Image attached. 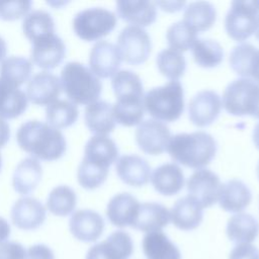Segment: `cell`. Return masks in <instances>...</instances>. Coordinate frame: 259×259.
<instances>
[{
	"label": "cell",
	"mask_w": 259,
	"mask_h": 259,
	"mask_svg": "<svg viewBox=\"0 0 259 259\" xmlns=\"http://www.w3.org/2000/svg\"><path fill=\"white\" fill-rule=\"evenodd\" d=\"M221 186L220 177L205 168L195 170L186 183L188 195L196 199L202 208L210 207L218 201Z\"/></svg>",
	"instance_id": "obj_9"
},
{
	"label": "cell",
	"mask_w": 259,
	"mask_h": 259,
	"mask_svg": "<svg viewBox=\"0 0 259 259\" xmlns=\"http://www.w3.org/2000/svg\"><path fill=\"white\" fill-rule=\"evenodd\" d=\"M156 63L160 73L171 81H178L186 69L184 56L170 48L162 50L157 55Z\"/></svg>",
	"instance_id": "obj_38"
},
{
	"label": "cell",
	"mask_w": 259,
	"mask_h": 259,
	"mask_svg": "<svg viewBox=\"0 0 259 259\" xmlns=\"http://www.w3.org/2000/svg\"><path fill=\"white\" fill-rule=\"evenodd\" d=\"M118 149L116 144L108 136L94 135L86 143L82 160L101 169L109 170L113 162L117 160Z\"/></svg>",
	"instance_id": "obj_18"
},
{
	"label": "cell",
	"mask_w": 259,
	"mask_h": 259,
	"mask_svg": "<svg viewBox=\"0 0 259 259\" xmlns=\"http://www.w3.org/2000/svg\"><path fill=\"white\" fill-rule=\"evenodd\" d=\"M222 105L232 115L259 118V83L249 78L232 81L224 91Z\"/></svg>",
	"instance_id": "obj_5"
},
{
	"label": "cell",
	"mask_w": 259,
	"mask_h": 259,
	"mask_svg": "<svg viewBox=\"0 0 259 259\" xmlns=\"http://www.w3.org/2000/svg\"><path fill=\"white\" fill-rule=\"evenodd\" d=\"M79 116L77 105L67 99H57L46 108L48 123L56 128H64L75 123Z\"/></svg>",
	"instance_id": "obj_34"
},
{
	"label": "cell",
	"mask_w": 259,
	"mask_h": 259,
	"mask_svg": "<svg viewBox=\"0 0 259 259\" xmlns=\"http://www.w3.org/2000/svg\"><path fill=\"white\" fill-rule=\"evenodd\" d=\"M116 12L122 20L140 27L153 24L157 18L155 2L146 0H118Z\"/></svg>",
	"instance_id": "obj_21"
},
{
	"label": "cell",
	"mask_w": 259,
	"mask_h": 259,
	"mask_svg": "<svg viewBox=\"0 0 259 259\" xmlns=\"http://www.w3.org/2000/svg\"><path fill=\"white\" fill-rule=\"evenodd\" d=\"M104 220L93 209H78L69 220V229L74 238L85 243L97 241L104 231Z\"/></svg>",
	"instance_id": "obj_15"
},
{
	"label": "cell",
	"mask_w": 259,
	"mask_h": 259,
	"mask_svg": "<svg viewBox=\"0 0 259 259\" xmlns=\"http://www.w3.org/2000/svg\"><path fill=\"white\" fill-rule=\"evenodd\" d=\"M217 148V142L211 135L198 131L174 135L168 143L167 151L175 162L197 170L212 161Z\"/></svg>",
	"instance_id": "obj_2"
},
{
	"label": "cell",
	"mask_w": 259,
	"mask_h": 259,
	"mask_svg": "<svg viewBox=\"0 0 259 259\" xmlns=\"http://www.w3.org/2000/svg\"><path fill=\"white\" fill-rule=\"evenodd\" d=\"M134 252V243L128 233L118 230L103 241L91 246L85 259H128Z\"/></svg>",
	"instance_id": "obj_12"
},
{
	"label": "cell",
	"mask_w": 259,
	"mask_h": 259,
	"mask_svg": "<svg viewBox=\"0 0 259 259\" xmlns=\"http://www.w3.org/2000/svg\"><path fill=\"white\" fill-rule=\"evenodd\" d=\"M247 78L259 83V49L256 48L252 54L247 70Z\"/></svg>",
	"instance_id": "obj_47"
},
{
	"label": "cell",
	"mask_w": 259,
	"mask_h": 259,
	"mask_svg": "<svg viewBox=\"0 0 259 259\" xmlns=\"http://www.w3.org/2000/svg\"><path fill=\"white\" fill-rule=\"evenodd\" d=\"M24 259H56L54 251L45 244H34L26 252Z\"/></svg>",
	"instance_id": "obj_46"
},
{
	"label": "cell",
	"mask_w": 259,
	"mask_h": 259,
	"mask_svg": "<svg viewBox=\"0 0 259 259\" xmlns=\"http://www.w3.org/2000/svg\"><path fill=\"white\" fill-rule=\"evenodd\" d=\"M253 142L255 147L259 150V122L255 125L254 130H253Z\"/></svg>",
	"instance_id": "obj_52"
},
{
	"label": "cell",
	"mask_w": 259,
	"mask_h": 259,
	"mask_svg": "<svg viewBox=\"0 0 259 259\" xmlns=\"http://www.w3.org/2000/svg\"><path fill=\"white\" fill-rule=\"evenodd\" d=\"M22 30L32 42L40 36L55 32V21L48 11L41 9L32 10L24 16Z\"/></svg>",
	"instance_id": "obj_35"
},
{
	"label": "cell",
	"mask_w": 259,
	"mask_h": 259,
	"mask_svg": "<svg viewBox=\"0 0 259 259\" xmlns=\"http://www.w3.org/2000/svg\"><path fill=\"white\" fill-rule=\"evenodd\" d=\"M255 49L256 47L252 44L242 42L235 46L230 53L229 61L231 68L242 78H247L248 64Z\"/></svg>",
	"instance_id": "obj_42"
},
{
	"label": "cell",
	"mask_w": 259,
	"mask_h": 259,
	"mask_svg": "<svg viewBox=\"0 0 259 259\" xmlns=\"http://www.w3.org/2000/svg\"><path fill=\"white\" fill-rule=\"evenodd\" d=\"M191 51L195 63L202 68H214L224 59L222 46L210 38H197Z\"/></svg>",
	"instance_id": "obj_37"
},
{
	"label": "cell",
	"mask_w": 259,
	"mask_h": 259,
	"mask_svg": "<svg viewBox=\"0 0 259 259\" xmlns=\"http://www.w3.org/2000/svg\"><path fill=\"white\" fill-rule=\"evenodd\" d=\"M10 137V127L5 119L0 117V148H3Z\"/></svg>",
	"instance_id": "obj_49"
},
{
	"label": "cell",
	"mask_w": 259,
	"mask_h": 259,
	"mask_svg": "<svg viewBox=\"0 0 259 259\" xmlns=\"http://www.w3.org/2000/svg\"><path fill=\"white\" fill-rule=\"evenodd\" d=\"M77 204V195L68 185L54 187L47 198V208L55 215L66 217L73 212Z\"/></svg>",
	"instance_id": "obj_36"
},
{
	"label": "cell",
	"mask_w": 259,
	"mask_h": 259,
	"mask_svg": "<svg viewBox=\"0 0 259 259\" xmlns=\"http://www.w3.org/2000/svg\"><path fill=\"white\" fill-rule=\"evenodd\" d=\"M62 88L70 101L75 104L88 105L97 101L102 90L99 78L79 62H68L61 70Z\"/></svg>",
	"instance_id": "obj_3"
},
{
	"label": "cell",
	"mask_w": 259,
	"mask_h": 259,
	"mask_svg": "<svg viewBox=\"0 0 259 259\" xmlns=\"http://www.w3.org/2000/svg\"><path fill=\"white\" fill-rule=\"evenodd\" d=\"M255 36L257 38V40L259 41V15L257 17V21H256V28H255Z\"/></svg>",
	"instance_id": "obj_53"
},
{
	"label": "cell",
	"mask_w": 259,
	"mask_h": 259,
	"mask_svg": "<svg viewBox=\"0 0 259 259\" xmlns=\"http://www.w3.org/2000/svg\"><path fill=\"white\" fill-rule=\"evenodd\" d=\"M144 108L154 119L172 122L184 110V91L179 81L150 89L144 96Z\"/></svg>",
	"instance_id": "obj_4"
},
{
	"label": "cell",
	"mask_w": 259,
	"mask_h": 259,
	"mask_svg": "<svg viewBox=\"0 0 259 259\" xmlns=\"http://www.w3.org/2000/svg\"><path fill=\"white\" fill-rule=\"evenodd\" d=\"M27 96L19 88H12L0 81V117L15 118L27 107Z\"/></svg>",
	"instance_id": "obj_33"
},
{
	"label": "cell",
	"mask_w": 259,
	"mask_h": 259,
	"mask_svg": "<svg viewBox=\"0 0 259 259\" xmlns=\"http://www.w3.org/2000/svg\"><path fill=\"white\" fill-rule=\"evenodd\" d=\"M142 249L147 259H181L179 248L162 231L147 233Z\"/></svg>",
	"instance_id": "obj_29"
},
{
	"label": "cell",
	"mask_w": 259,
	"mask_h": 259,
	"mask_svg": "<svg viewBox=\"0 0 259 259\" xmlns=\"http://www.w3.org/2000/svg\"><path fill=\"white\" fill-rule=\"evenodd\" d=\"M121 56L116 45L107 40L94 44L89 54L90 70L99 78H109L118 72Z\"/></svg>",
	"instance_id": "obj_14"
},
{
	"label": "cell",
	"mask_w": 259,
	"mask_h": 259,
	"mask_svg": "<svg viewBox=\"0 0 259 259\" xmlns=\"http://www.w3.org/2000/svg\"><path fill=\"white\" fill-rule=\"evenodd\" d=\"M115 171L119 179L134 187L146 185L151 177V167L147 160L138 155H123L116 160Z\"/></svg>",
	"instance_id": "obj_20"
},
{
	"label": "cell",
	"mask_w": 259,
	"mask_h": 259,
	"mask_svg": "<svg viewBox=\"0 0 259 259\" xmlns=\"http://www.w3.org/2000/svg\"><path fill=\"white\" fill-rule=\"evenodd\" d=\"M117 48L121 60L130 65L145 63L151 53V38L147 31L140 26L127 25L117 36Z\"/></svg>",
	"instance_id": "obj_8"
},
{
	"label": "cell",
	"mask_w": 259,
	"mask_h": 259,
	"mask_svg": "<svg viewBox=\"0 0 259 259\" xmlns=\"http://www.w3.org/2000/svg\"><path fill=\"white\" fill-rule=\"evenodd\" d=\"M166 38L170 49L181 53L193 47L194 42L197 40V32L181 20L168 27Z\"/></svg>",
	"instance_id": "obj_39"
},
{
	"label": "cell",
	"mask_w": 259,
	"mask_h": 259,
	"mask_svg": "<svg viewBox=\"0 0 259 259\" xmlns=\"http://www.w3.org/2000/svg\"><path fill=\"white\" fill-rule=\"evenodd\" d=\"M86 126L95 135L107 136L115 127L112 105L105 100H97L86 105L84 110Z\"/></svg>",
	"instance_id": "obj_24"
},
{
	"label": "cell",
	"mask_w": 259,
	"mask_h": 259,
	"mask_svg": "<svg viewBox=\"0 0 259 259\" xmlns=\"http://www.w3.org/2000/svg\"><path fill=\"white\" fill-rule=\"evenodd\" d=\"M111 87L116 101L144 100L141 78L130 70H120L112 76Z\"/></svg>",
	"instance_id": "obj_30"
},
{
	"label": "cell",
	"mask_w": 259,
	"mask_h": 259,
	"mask_svg": "<svg viewBox=\"0 0 259 259\" xmlns=\"http://www.w3.org/2000/svg\"><path fill=\"white\" fill-rule=\"evenodd\" d=\"M10 226L8 224V222L0 217V243L6 241L9 236H10Z\"/></svg>",
	"instance_id": "obj_50"
},
{
	"label": "cell",
	"mask_w": 259,
	"mask_h": 259,
	"mask_svg": "<svg viewBox=\"0 0 259 259\" xmlns=\"http://www.w3.org/2000/svg\"><path fill=\"white\" fill-rule=\"evenodd\" d=\"M217 19L215 7L207 1L189 3L183 14V21L196 32L209 29Z\"/></svg>",
	"instance_id": "obj_32"
},
{
	"label": "cell",
	"mask_w": 259,
	"mask_h": 259,
	"mask_svg": "<svg viewBox=\"0 0 259 259\" xmlns=\"http://www.w3.org/2000/svg\"><path fill=\"white\" fill-rule=\"evenodd\" d=\"M46 207L35 197L23 196L17 199L11 208V221L13 225L24 231H32L39 228L46 220Z\"/></svg>",
	"instance_id": "obj_16"
},
{
	"label": "cell",
	"mask_w": 259,
	"mask_h": 259,
	"mask_svg": "<svg viewBox=\"0 0 259 259\" xmlns=\"http://www.w3.org/2000/svg\"><path fill=\"white\" fill-rule=\"evenodd\" d=\"M259 15V0H235L225 18V28L230 37L237 41L249 38L256 28Z\"/></svg>",
	"instance_id": "obj_7"
},
{
	"label": "cell",
	"mask_w": 259,
	"mask_h": 259,
	"mask_svg": "<svg viewBox=\"0 0 259 259\" xmlns=\"http://www.w3.org/2000/svg\"><path fill=\"white\" fill-rule=\"evenodd\" d=\"M227 236L237 244H251L259 235V223L250 213L239 212L232 215L227 223Z\"/></svg>",
	"instance_id": "obj_28"
},
{
	"label": "cell",
	"mask_w": 259,
	"mask_h": 259,
	"mask_svg": "<svg viewBox=\"0 0 259 259\" xmlns=\"http://www.w3.org/2000/svg\"><path fill=\"white\" fill-rule=\"evenodd\" d=\"M42 168L37 159L33 157L22 159L13 172L12 184L14 190L22 195L31 193L40 182Z\"/></svg>",
	"instance_id": "obj_27"
},
{
	"label": "cell",
	"mask_w": 259,
	"mask_h": 259,
	"mask_svg": "<svg viewBox=\"0 0 259 259\" xmlns=\"http://www.w3.org/2000/svg\"><path fill=\"white\" fill-rule=\"evenodd\" d=\"M6 53H7V44L5 39L0 35V62H2L5 59Z\"/></svg>",
	"instance_id": "obj_51"
},
{
	"label": "cell",
	"mask_w": 259,
	"mask_h": 259,
	"mask_svg": "<svg viewBox=\"0 0 259 259\" xmlns=\"http://www.w3.org/2000/svg\"><path fill=\"white\" fill-rule=\"evenodd\" d=\"M116 25V15L103 7H90L77 12L73 18V30L81 39L97 40L109 34Z\"/></svg>",
	"instance_id": "obj_6"
},
{
	"label": "cell",
	"mask_w": 259,
	"mask_h": 259,
	"mask_svg": "<svg viewBox=\"0 0 259 259\" xmlns=\"http://www.w3.org/2000/svg\"><path fill=\"white\" fill-rule=\"evenodd\" d=\"M32 71L29 60L20 56L5 58L0 64V81L9 87L19 88L28 81Z\"/></svg>",
	"instance_id": "obj_31"
},
{
	"label": "cell",
	"mask_w": 259,
	"mask_h": 259,
	"mask_svg": "<svg viewBox=\"0 0 259 259\" xmlns=\"http://www.w3.org/2000/svg\"><path fill=\"white\" fill-rule=\"evenodd\" d=\"M222 99L212 90L197 92L189 101L188 117L190 121L199 127L211 124L220 115Z\"/></svg>",
	"instance_id": "obj_13"
},
{
	"label": "cell",
	"mask_w": 259,
	"mask_h": 259,
	"mask_svg": "<svg viewBox=\"0 0 259 259\" xmlns=\"http://www.w3.org/2000/svg\"><path fill=\"white\" fill-rule=\"evenodd\" d=\"M139 200L128 192L117 193L110 198L106 206V217L117 228L133 227L140 208Z\"/></svg>",
	"instance_id": "obj_19"
},
{
	"label": "cell",
	"mask_w": 259,
	"mask_h": 259,
	"mask_svg": "<svg viewBox=\"0 0 259 259\" xmlns=\"http://www.w3.org/2000/svg\"><path fill=\"white\" fill-rule=\"evenodd\" d=\"M61 89L62 85L58 76L49 71H41L28 80L26 96L34 104L48 106L58 99Z\"/></svg>",
	"instance_id": "obj_17"
},
{
	"label": "cell",
	"mask_w": 259,
	"mask_h": 259,
	"mask_svg": "<svg viewBox=\"0 0 259 259\" xmlns=\"http://www.w3.org/2000/svg\"><path fill=\"white\" fill-rule=\"evenodd\" d=\"M250 188L241 180L231 179L222 184L219 193V204L228 212H242L251 202Z\"/></svg>",
	"instance_id": "obj_23"
},
{
	"label": "cell",
	"mask_w": 259,
	"mask_h": 259,
	"mask_svg": "<svg viewBox=\"0 0 259 259\" xmlns=\"http://www.w3.org/2000/svg\"><path fill=\"white\" fill-rule=\"evenodd\" d=\"M170 222V210L159 202H144L140 204L137 219L132 228L152 233L162 231Z\"/></svg>",
	"instance_id": "obj_25"
},
{
	"label": "cell",
	"mask_w": 259,
	"mask_h": 259,
	"mask_svg": "<svg viewBox=\"0 0 259 259\" xmlns=\"http://www.w3.org/2000/svg\"><path fill=\"white\" fill-rule=\"evenodd\" d=\"M31 44L30 59L34 65L44 70L58 67L65 58L66 46L55 32L40 36Z\"/></svg>",
	"instance_id": "obj_10"
},
{
	"label": "cell",
	"mask_w": 259,
	"mask_h": 259,
	"mask_svg": "<svg viewBox=\"0 0 259 259\" xmlns=\"http://www.w3.org/2000/svg\"><path fill=\"white\" fill-rule=\"evenodd\" d=\"M151 182L156 191L171 196L177 194L184 185V174L176 163H165L154 169Z\"/></svg>",
	"instance_id": "obj_26"
},
{
	"label": "cell",
	"mask_w": 259,
	"mask_h": 259,
	"mask_svg": "<svg viewBox=\"0 0 259 259\" xmlns=\"http://www.w3.org/2000/svg\"><path fill=\"white\" fill-rule=\"evenodd\" d=\"M229 259H259V249L252 244H237L231 250Z\"/></svg>",
	"instance_id": "obj_45"
},
{
	"label": "cell",
	"mask_w": 259,
	"mask_h": 259,
	"mask_svg": "<svg viewBox=\"0 0 259 259\" xmlns=\"http://www.w3.org/2000/svg\"><path fill=\"white\" fill-rule=\"evenodd\" d=\"M156 5L160 6L162 10L168 12H176L181 10L185 6V1H163V2H155Z\"/></svg>",
	"instance_id": "obj_48"
},
{
	"label": "cell",
	"mask_w": 259,
	"mask_h": 259,
	"mask_svg": "<svg viewBox=\"0 0 259 259\" xmlns=\"http://www.w3.org/2000/svg\"><path fill=\"white\" fill-rule=\"evenodd\" d=\"M257 176H258V179H259V162H258V165H257Z\"/></svg>",
	"instance_id": "obj_54"
},
{
	"label": "cell",
	"mask_w": 259,
	"mask_h": 259,
	"mask_svg": "<svg viewBox=\"0 0 259 259\" xmlns=\"http://www.w3.org/2000/svg\"><path fill=\"white\" fill-rule=\"evenodd\" d=\"M16 141L23 151L45 161L61 158L67 148L62 132L38 119L23 122L16 132Z\"/></svg>",
	"instance_id": "obj_1"
},
{
	"label": "cell",
	"mask_w": 259,
	"mask_h": 259,
	"mask_svg": "<svg viewBox=\"0 0 259 259\" xmlns=\"http://www.w3.org/2000/svg\"><path fill=\"white\" fill-rule=\"evenodd\" d=\"M1 167H2V156L0 154V170H1Z\"/></svg>",
	"instance_id": "obj_55"
},
{
	"label": "cell",
	"mask_w": 259,
	"mask_h": 259,
	"mask_svg": "<svg viewBox=\"0 0 259 259\" xmlns=\"http://www.w3.org/2000/svg\"><path fill=\"white\" fill-rule=\"evenodd\" d=\"M26 250L15 241H4L0 243V259H24Z\"/></svg>",
	"instance_id": "obj_44"
},
{
	"label": "cell",
	"mask_w": 259,
	"mask_h": 259,
	"mask_svg": "<svg viewBox=\"0 0 259 259\" xmlns=\"http://www.w3.org/2000/svg\"><path fill=\"white\" fill-rule=\"evenodd\" d=\"M170 139L168 126L156 119H146L136 130V142L139 148L149 155L162 154L167 150Z\"/></svg>",
	"instance_id": "obj_11"
},
{
	"label": "cell",
	"mask_w": 259,
	"mask_h": 259,
	"mask_svg": "<svg viewBox=\"0 0 259 259\" xmlns=\"http://www.w3.org/2000/svg\"><path fill=\"white\" fill-rule=\"evenodd\" d=\"M203 208L190 195L177 199L170 209V221L181 231H192L202 222Z\"/></svg>",
	"instance_id": "obj_22"
},
{
	"label": "cell",
	"mask_w": 259,
	"mask_h": 259,
	"mask_svg": "<svg viewBox=\"0 0 259 259\" xmlns=\"http://www.w3.org/2000/svg\"><path fill=\"white\" fill-rule=\"evenodd\" d=\"M31 1L19 0L0 2V18L3 20H15L28 14Z\"/></svg>",
	"instance_id": "obj_43"
},
{
	"label": "cell",
	"mask_w": 259,
	"mask_h": 259,
	"mask_svg": "<svg viewBox=\"0 0 259 259\" xmlns=\"http://www.w3.org/2000/svg\"><path fill=\"white\" fill-rule=\"evenodd\" d=\"M144 100L116 101L112 106L115 122L124 126L140 124L144 117Z\"/></svg>",
	"instance_id": "obj_40"
},
{
	"label": "cell",
	"mask_w": 259,
	"mask_h": 259,
	"mask_svg": "<svg viewBox=\"0 0 259 259\" xmlns=\"http://www.w3.org/2000/svg\"><path fill=\"white\" fill-rule=\"evenodd\" d=\"M108 171L107 169L98 168L82 160L78 167L77 179L83 188L89 190L95 189L106 180Z\"/></svg>",
	"instance_id": "obj_41"
}]
</instances>
